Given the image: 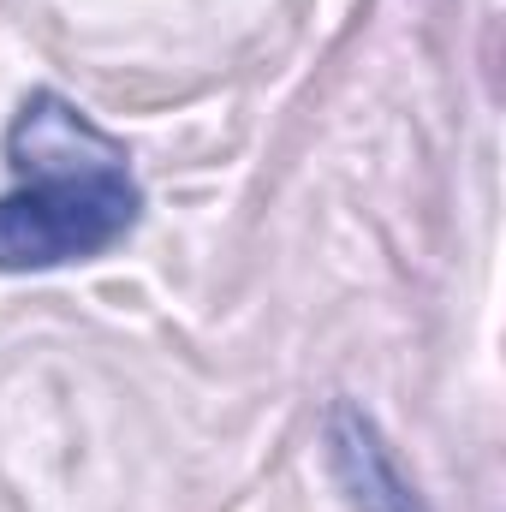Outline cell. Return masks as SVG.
<instances>
[{
    "mask_svg": "<svg viewBox=\"0 0 506 512\" xmlns=\"http://www.w3.org/2000/svg\"><path fill=\"white\" fill-rule=\"evenodd\" d=\"M12 191L0 197V274H36L114 251L137 227L143 191L126 149L54 90H36L6 126Z\"/></svg>",
    "mask_w": 506,
    "mask_h": 512,
    "instance_id": "6da1fadb",
    "label": "cell"
},
{
    "mask_svg": "<svg viewBox=\"0 0 506 512\" xmlns=\"http://www.w3.org/2000/svg\"><path fill=\"white\" fill-rule=\"evenodd\" d=\"M328 453H334V471H340V483H346L358 512H423L417 489L399 471V459L387 453V441L376 435V423L358 405H334Z\"/></svg>",
    "mask_w": 506,
    "mask_h": 512,
    "instance_id": "7a4b0ae2",
    "label": "cell"
}]
</instances>
